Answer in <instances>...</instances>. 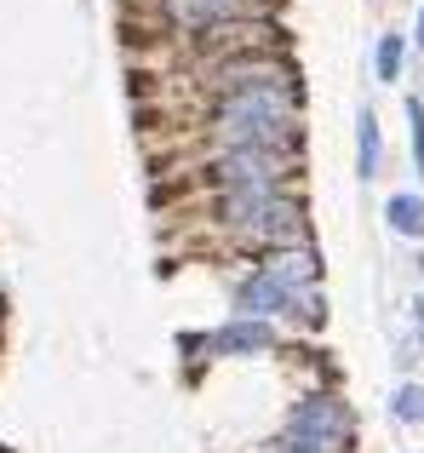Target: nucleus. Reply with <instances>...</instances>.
I'll use <instances>...</instances> for the list:
<instances>
[{"label":"nucleus","mask_w":424,"mask_h":453,"mask_svg":"<svg viewBox=\"0 0 424 453\" xmlns=\"http://www.w3.org/2000/svg\"><path fill=\"white\" fill-rule=\"evenodd\" d=\"M315 265H322V258H315L310 247H276V253H258V276H269L276 288H287V293L310 288Z\"/></svg>","instance_id":"obj_4"},{"label":"nucleus","mask_w":424,"mask_h":453,"mask_svg":"<svg viewBox=\"0 0 424 453\" xmlns=\"http://www.w3.org/2000/svg\"><path fill=\"white\" fill-rule=\"evenodd\" d=\"M356 419L338 396H304L292 402L287 431L276 436V453H350Z\"/></svg>","instance_id":"obj_3"},{"label":"nucleus","mask_w":424,"mask_h":453,"mask_svg":"<svg viewBox=\"0 0 424 453\" xmlns=\"http://www.w3.org/2000/svg\"><path fill=\"white\" fill-rule=\"evenodd\" d=\"M407 127H413V166L424 173V98H407Z\"/></svg>","instance_id":"obj_10"},{"label":"nucleus","mask_w":424,"mask_h":453,"mask_svg":"<svg viewBox=\"0 0 424 453\" xmlns=\"http://www.w3.org/2000/svg\"><path fill=\"white\" fill-rule=\"evenodd\" d=\"M402 75V35H384L379 41V81H396Z\"/></svg>","instance_id":"obj_9"},{"label":"nucleus","mask_w":424,"mask_h":453,"mask_svg":"<svg viewBox=\"0 0 424 453\" xmlns=\"http://www.w3.org/2000/svg\"><path fill=\"white\" fill-rule=\"evenodd\" d=\"M207 350H218V356H264V350H276V327H269V321L235 316L230 327H218L207 339Z\"/></svg>","instance_id":"obj_5"},{"label":"nucleus","mask_w":424,"mask_h":453,"mask_svg":"<svg viewBox=\"0 0 424 453\" xmlns=\"http://www.w3.org/2000/svg\"><path fill=\"white\" fill-rule=\"evenodd\" d=\"M390 413L402 425H424V385H402V390H396V402H390Z\"/></svg>","instance_id":"obj_8"},{"label":"nucleus","mask_w":424,"mask_h":453,"mask_svg":"<svg viewBox=\"0 0 424 453\" xmlns=\"http://www.w3.org/2000/svg\"><path fill=\"white\" fill-rule=\"evenodd\" d=\"M361 133H356V155H361V178H379V166H384V138H379V115L373 110H361Z\"/></svg>","instance_id":"obj_6"},{"label":"nucleus","mask_w":424,"mask_h":453,"mask_svg":"<svg viewBox=\"0 0 424 453\" xmlns=\"http://www.w3.org/2000/svg\"><path fill=\"white\" fill-rule=\"evenodd\" d=\"M419 52H424V12H419Z\"/></svg>","instance_id":"obj_11"},{"label":"nucleus","mask_w":424,"mask_h":453,"mask_svg":"<svg viewBox=\"0 0 424 453\" xmlns=\"http://www.w3.org/2000/svg\"><path fill=\"white\" fill-rule=\"evenodd\" d=\"M207 219L223 242L276 253V247H310V212L292 189H230L207 201Z\"/></svg>","instance_id":"obj_1"},{"label":"nucleus","mask_w":424,"mask_h":453,"mask_svg":"<svg viewBox=\"0 0 424 453\" xmlns=\"http://www.w3.org/2000/svg\"><path fill=\"white\" fill-rule=\"evenodd\" d=\"M384 219H390L396 235H424V196H390Z\"/></svg>","instance_id":"obj_7"},{"label":"nucleus","mask_w":424,"mask_h":453,"mask_svg":"<svg viewBox=\"0 0 424 453\" xmlns=\"http://www.w3.org/2000/svg\"><path fill=\"white\" fill-rule=\"evenodd\" d=\"M299 178V155L281 150H223L195 166V189L230 196V189H287Z\"/></svg>","instance_id":"obj_2"}]
</instances>
